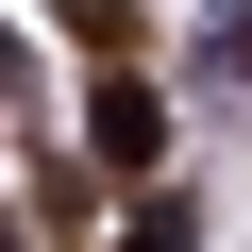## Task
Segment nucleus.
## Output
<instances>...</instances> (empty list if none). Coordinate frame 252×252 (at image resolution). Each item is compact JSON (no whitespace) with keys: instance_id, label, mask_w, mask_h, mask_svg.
Instances as JSON below:
<instances>
[{"instance_id":"obj_3","label":"nucleus","mask_w":252,"mask_h":252,"mask_svg":"<svg viewBox=\"0 0 252 252\" xmlns=\"http://www.w3.org/2000/svg\"><path fill=\"white\" fill-rule=\"evenodd\" d=\"M118 252H185V219H168V202H152V219H135V235H118Z\"/></svg>"},{"instance_id":"obj_2","label":"nucleus","mask_w":252,"mask_h":252,"mask_svg":"<svg viewBox=\"0 0 252 252\" xmlns=\"http://www.w3.org/2000/svg\"><path fill=\"white\" fill-rule=\"evenodd\" d=\"M219 67H252V0H219Z\"/></svg>"},{"instance_id":"obj_1","label":"nucleus","mask_w":252,"mask_h":252,"mask_svg":"<svg viewBox=\"0 0 252 252\" xmlns=\"http://www.w3.org/2000/svg\"><path fill=\"white\" fill-rule=\"evenodd\" d=\"M84 135H101V168H152V152H168V118H152V84H101V101H84Z\"/></svg>"}]
</instances>
